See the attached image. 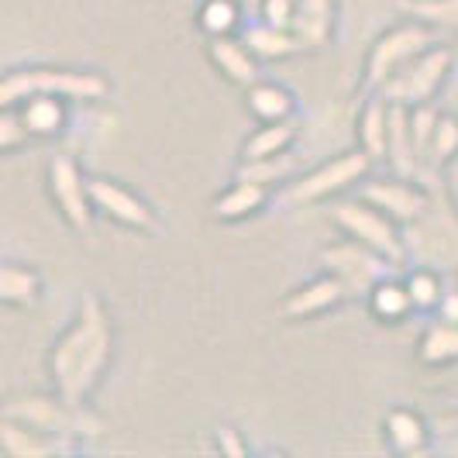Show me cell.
<instances>
[{"instance_id":"1","label":"cell","mask_w":458,"mask_h":458,"mask_svg":"<svg viewBox=\"0 0 458 458\" xmlns=\"http://www.w3.org/2000/svg\"><path fill=\"white\" fill-rule=\"evenodd\" d=\"M111 355H114V324L100 297L90 293L80 303L72 327L48 352V379L69 403H87Z\"/></svg>"},{"instance_id":"2","label":"cell","mask_w":458,"mask_h":458,"mask_svg":"<svg viewBox=\"0 0 458 458\" xmlns=\"http://www.w3.org/2000/svg\"><path fill=\"white\" fill-rule=\"evenodd\" d=\"M107 90L111 83L90 69H14L0 83V107H14L28 97H63V100L93 104V100H104Z\"/></svg>"},{"instance_id":"3","label":"cell","mask_w":458,"mask_h":458,"mask_svg":"<svg viewBox=\"0 0 458 458\" xmlns=\"http://www.w3.org/2000/svg\"><path fill=\"white\" fill-rule=\"evenodd\" d=\"M0 417L31 424V428L48 431V435L72 437V441L104 435L100 417H93L87 411V403H69L63 393H55V396H38V393H31V396H11L4 403Z\"/></svg>"},{"instance_id":"4","label":"cell","mask_w":458,"mask_h":458,"mask_svg":"<svg viewBox=\"0 0 458 458\" xmlns=\"http://www.w3.org/2000/svg\"><path fill=\"white\" fill-rule=\"evenodd\" d=\"M437 38V28L428 21H411L396 24L386 35L376 38V46L366 59V76H362V90L366 93H379V87L390 80L396 69H403L413 55H420L424 48H431Z\"/></svg>"},{"instance_id":"5","label":"cell","mask_w":458,"mask_h":458,"mask_svg":"<svg viewBox=\"0 0 458 458\" xmlns=\"http://www.w3.org/2000/svg\"><path fill=\"white\" fill-rule=\"evenodd\" d=\"M448 69H452V48H424L379 87V97H386L390 104H403V107L428 104L437 93V87L445 83Z\"/></svg>"},{"instance_id":"6","label":"cell","mask_w":458,"mask_h":458,"mask_svg":"<svg viewBox=\"0 0 458 458\" xmlns=\"http://www.w3.org/2000/svg\"><path fill=\"white\" fill-rule=\"evenodd\" d=\"M321 266L348 286V297H355V293H366L369 297V290L379 279H386L390 269H396L386 255L369 249L366 242H359L352 234L344 242H335V245L321 249Z\"/></svg>"},{"instance_id":"7","label":"cell","mask_w":458,"mask_h":458,"mask_svg":"<svg viewBox=\"0 0 458 458\" xmlns=\"http://www.w3.org/2000/svg\"><path fill=\"white\" fill-rule=\"evenodd\" d=\"M331 217H335V225L344 231V234H352V238H359V242H366L369 249H376V252H383L390 259L393 266L400 269L403 266V242H400V234H396V221H393L390 214H383L379 207H372L369 200H344L331 210Z\"/></svg>"},{"instance_id":"8","label":"cell","mask_w":458,"mask_h":458,"mask_svg":"<svg viewBox=\"0 0 458 458\" xmlns=\"http://www.w3.org/2000/svg\"><path fill=\"white\" fill-rule=\"evenodd\" d=\"M48 193L52 204L59 207L63 221L76 234L90 238L93 234V197H90V180L83 176V169L76 165V159L69 156H55L48 162Z\"/></svg>"},{"instance_id":"9","label":"cell","mask_w":458,"mask_h":458,"mask_svg":"<svg viewBox=\"0 0 458 458\" xmlns=\"http://www.w3.org/2000/svg\"><path fill=\"white\" fill-rule=\"evenodd\" d=\"M372 156H369L366 148H359V152H344L338 159L324 162L318 169H310V173H303L297 183H290L286 190V200L290 204H318L324 197H331V193H338L344 186L352 183H362L369 176V169H372Z\"/></svg>"},{"instance_id":"10","label":"cell","mask_w":458,"mask_h":458,"mask_svg":"<svg viewBox=\"0 0 458 458\" xmlns=\"http://www.w3.org/2000/svg\"><path fill=\"white\" fill-rule=\"evenodd\" d=\"M359 197L369 200L372 207H379L383 214H390L396 225H413L417 217L428 214L431 197L411 183V176H396V180H366L359 186Z\"/></svg>"},{"instance_id":"11","label":"cell","mask_w":458,"mask_h":458,"mask_svg":"<svg viewBox=\"0 0 458 458\" xmlns=\"http://www.w3.org/2000/svg\"><path fill=\"white\" fill-rule=\"evenodd\" d=\"M90 197H93V207L104 217H111V221L124 225V228L148 234V231H156V225H159L156 221V210L145 204L138 193H131L128 186L114 183V180H90Z\"/></svg>"},{"instance_id":"12","label":"cell","mask_w":458,"mask_h":458,"mask_svg":"<svg viewBox=\"0 0 458 458\" xmlns=\"http://www.w3.org/2000/svg\"><path fill=\"white\" fill-rule=\"evenodd\" d=\"M0 448H4L7 458H52V455H69L80 445L72 437L48 435V431H38L31 424L0 417Z\"/></svg>"},{"instance_id":"13","label":"cell","mask_w":458,"mask_h":458,"mask_svg":"<svg viewBox=\"0 0 458 458\" xmlns=\"http://www.w3.org/2000/svg\"><path fill=\"white\" fill-rule=\"evenodd\" d=\"M348 300V286L335 273L321 276L307 286L293 290L290 297L279 303V318L283 321H303V318H314V314H324L331 307H338Z\"/></svg>"},{"instance_id":"14","label":"cell","mask_w":458,"mask_h":458,"mask_svg":"<svg viewBox=\"0 0 458 458\" xmlns=\"http://www.w3.org/2000/svg\"><path fill=\"white\" fill-rule=\"evenodd\" d=\"M207 55H210L214 66L221 69V76L234 87L249 90L252 83H259V59L245 42H234L231 35H217V38L207 42Z\"/></svg>"},{"instance_id":"15","label":"cell","mask_w":458,"mask_h":458,"mask_svg":"<svg viewBox=\"0 0 458 458\" xmlns=\"http://www.w3.org/2000/svg\"><path fill=\"white\" fill-rule=\"evenodd\" d=\"M359 148H366L372 159H386L390 152V100L379 93H372L359 111Z\"/></svg>"},{"instance_id":"16","label":"cell","mask_w":458,"mask_h":458,"mask_svg":"<svg viewBox=\"0 0 458 458\" xmlns=\"http://www.w3.org/2000/svg\"><path fill=\"white\" fill-rule=\"evenodd\" d=\"M335 28V0H297L293 35L303 48H324Z\"/></svg>"},{"instance_id":"17","label":"cell","mask_w":458,"mask_h":458,"mask_svg":"<svg viewBox=\"0 0 458 458\" xmlns=\"http://www.w3.org/2000/svg\"><path fill=\"white\" fill-rule=\"evenodd\" d=\"M21 114L24 128L31 138H52L63 131L66 124V100L63 97H28L21 104H14Z\"/></svg>"},{"instance_id":"18","label":"cell","mask_w":458,"mask_h":458,"mask_svg":"<svg viewBox=\"0 0 458 458\" xmlns=\"http://www.w3.org/2000/svg\"><path fill=\"white\" fill-rule=\"evenodd\" d=\"M242 42L252 48L255 59H262V63H283V59H290V55L303 52L300 38L290 31V28H276V24H266V21L249 28Z\"/></svg>"},{"instance_id":"19","label":"cell","mask_w":458,"mask_h":458,"mask_svg":"<svg viewBox=\"0 0 458 458\" xmlns=\"http://www.w3.org/2000/svg\"><path fill=\"white\" fill-rule=\"evenodd\" d=\"M266 200H269V186L252 183V180H234V183L210 204V210H214L217 221H242V217L255 214Z\"/></svg>"},{"instance_id":"20","label":"cell","mask_w":458,"mask_h":458,"mask_svg":"<svg viewBox=\"0 0 458 458\" xmlns=\"http://www.w3.org/2000/svg\"><path fill=\"white\" fill-rule=\"evenodd\" d=\"M386 437H390L393 452L400 455H420L428 448V424L417 411L396 407L386 413Z\"/></svg>"},{"instance_id":"21","label":"cell","mask_w":458,"mask_h":458,"mask_svg":"<svg viewBox=\"0 0 458 458\" xmlns=\"http://www.w3.org/2000/svg\"><path fill=\"white\" fill-rule=\"evenodd\" d=\"M0 300L7 307H35L42 300V276L31 266L4 262L0 266Z\"/></svg>"},{"instance_id":"22","label":"cell","mask_w":458,"mask_h":458,"mask_svg":"<svg viewBox=\"0 0 458 458\" xmlns=\"http://www.w3.org/2000/svg\"><path fill=\"white\" fill-rule=\"evenodd\" d=\"M245 100H249V111H252L262 124H273V121H290L293 111H297V100L293 93L279 83H252L245 90Z\"/></svg>"},{"instance_id":"23","label":"cell","mask_w":458,"mask_h":458,"mask_svg":"<svg viewBox=\"0 0 458 458\" xmlns=\"http://www.w3.org/2000/svg\"><path fill=\"white\" fill-rule=\"evenodd\" d=\"M369 314L383 324H400L403 318L413 314L411 293H407V283H396V279H379L372 290H369Z\"/></svg>"},{"instance_id":"24","label":"cell","mask_w":458,"mask_h":458,"mask_svg":"<svg viewBox=\"0 0 458 458\" xmlns=\"http://www.w3.org/2000/svg\"><path fill=\"white\" fill-rule=\"evenodd\" d=\"M417 359L424 366H452L458 362V324L437 318L435 324H428V331L420 335L417 344Z\"/></svg>"},{"instance_id":"25","label":"cell","mask_w":458,"mask_h":458,"mask_svg":"<svg viewBox=\"0 0 458 458\" xmlns=\"http://www.w3.org/2000/svg\"><path fill=\"white\" fill-rule=\"evenodd\" d=\"M297 141V124L293 121H273L262 124L245 145H242V159H266V156H279L290 152V145Z\"/></svg>"},{"instance_id":"26","label":"cell","mask_w":458,"mask_h":458,"mask_svg":"<svg viewBox=\"0 0 458 458\" xmlns=\"http://www.w3.org/2000/svg\"><path fill=\"white\" fill-rule=\"evenodd\" d=\"M297 173V159L290 152H279V156H266V159H242L234 180H252V183L273 186L283 183Z\"/></svg>"},{"instance_id":"27","label":"cell","mask_w":458,"mask_h":458,"mask_svg":"<svg viewBox=\"0 0 458 458\" xmlns=\"http://www.w3.org/2000/svg\"><path fill=\"white\" fill-rule=\"evenodd\" d=\"M400 14L428 21L445 31H458V0H396Z\"/></svg>"},{"instance_id":"28","label":"cell","mask_w":458,"mask_h":458,"mask_svg":"<svg viewBox=\"0 0 458 458\" xmlns=\"http://www.w3.org/2000/svg\"><path fill=\"white\" fill-rule=\"evenodd\" d=\"M197 24L204 28V35H231L238 28V4L234 0H204L197 11Z\"/></svg>"},{"instance_id":"29","label":"cell","mask_w":458,"mask_h":458,"mask_svg":"<svg viewBox=\"0 0 458 458\" xmlns=\"http://www.w3.org/2000/svg\"><path fill=\"white\" fill-rule=\"evenodd\" d=\"M407 293H411V303L413 310H437V303L445 297V286H441V279L435 273H428V269H413L407 273Z\"/></svg>"},{"instance_id":"30","label":"cell","mask_w":458,"mask_h":458,"mask_svg":"<svg viewBox=\"0 0 458 458\" xmlns=\"http://www.w3.org/2000/svg\"><path fill=\"white\" fill-rule=\"evenodd\" d=\"M455 152H458V117L441 114L437 117L435 138H431V148H428V159L435 162V165H445V162H452Z\"/></svg>"},{"instance_id":"31","label":"cell","mask_w":458,"mask_h":458,"mask_svg":"<svg viewBox=\"0 0 458 458\" xmlns=\"http://www.w3.org/2000/svg\"><path fill=\"white\" fill-rule=\"evenodd\" d=\"M437 107L428 100V104H417L411 107V131H413V148H417V156H428V148H431V138H435V128H437Z\"/></svg>"},{"instance_id":"32","label":"cell","mask_w":458,"mask_h":458,"mask_svg":"<svg viewBox=\"0 0 458 458\" xmlns=\"http://www.w3.org/2000/svg\"><path fill=\"white\" fill-rule=\"evenodd\" d=\"M31 135H28V128H24L18 107H4V114H0V148H4V152H14Z\"/></svg>"},{"instance_id":"33","label":"cell","mask_w":458,"mask_h":458,"mask_svg":"<svg viewBox=\"0 0 458 458\" xmlns=\"http://www.w3.org/2000/svg\"><path fill=\"white\" fill-rule=\"evenodd\" d=\"M259 18L276 28H293L297 18V0H262L259 4Z\"/></svg>"},{"instance_id":"34","label":"cell","mask_w":458,"mask_h":458,"mask_svg":"<svg viewBox=\"0 0 458 458\" xmlns=\"http://www.w3.org/2000/svg\"><path fill=\"white\" fill-rule=\"evenodd\" d=\"M214 445H217V452H221V455H231V458H242L245 452H249V445H245V441L238 437V431L228 428V424H225V428H217Z\"/></svg>"},{"instance_id":"35","label":"cell","mask_w":458,"mask_h":458,"mask_svg":"<svg viewBox=\"0 0 458 458\" xmlns=\"http://www.w3.org/2000/svg\"><path fill=\"white\" fill-rule=\"evenodd\" d=\"M437 310H441V318H445V321L458 324V290L445 293V297H441V303H437Z\"/></svg>"},{"instance_id":"36","label":"cell","mask_w":458,"mask_h":458,"mask_svg":"<svg viewBox=\"0 0 458 458\" xmlns=\"http://www.w3.org/2000/svg\"><path fill=\"white\" fill-rule=\"evenodd\" d=\"M452 420H455V424H458V413H455V417H452Z\"/></svg>"}]
</instances>
